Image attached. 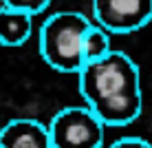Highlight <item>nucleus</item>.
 Here are the masks:
<instances>
[{"label": "nucleus", "mask_w": 152, "mask_h": 148, "mask_svg": "<svg viewBox=\"0 0 152 148\" xmlns=\"http://www.w3.org/2000/svg\"><path fill=\"white\" fill-rule=\"evenodd\" d=\"M80 95L86 108L104 124V128H121L141 115L139 66L124 51H110L106 57L88 62L77 73Z\"/></svg>", "instance_id": "1"}, {"label": "nucleus", "mask_w": 152, "mask_h": 148, "mask_svg": "<svg viewBox=\"0 0 152 148\" xmlns=\"http://www.w3.org/2000/svg\"><path fill=\"white\" fill-rule=\"evenodd\" d=\"M51 4V0H2V7L15 9V11H24L29 15L42 13Z\"/></svg>", "instance_id": "8"}, {"label": "nucleus", "mask_w": 152, "mask_h": 148, "mask_svg": "<svg viewBox=\"0 0 152 148\" xmlns=\"http://www.w3.org/2000/svg\"><path fill=\"white\" fill-rule=\"evenodd\" d=\"M33 33V15L2 7L0 9V44L22 46Z\"/></svg>", "instance_id": "6"}, {"label": "nucleus", "mask_w": 152, "mask_h": 148, "mask_svg": "<svg viewBox=\"0 0 152 148\" xmlns=\"http://www.w3.org/2000/svg\"><path fill=\"white\" fill-rule=\"evenodd\" d=\"M93 13L108 33H132L152 20V0H93Z\"/></svg>", "instance_id": "4"}, {"label": "nucleus", "mask_w": 152, "mask_h": 148, "mask_svg": "<svg viewBox=\"0 0 152 148\" xmlns=\"http://www.w3.org/2000/svg\"><path fill=\"white\" fill-rule=\"evenodd\" d=\"M91 20L80 11H57L40 27V55L57 73H80L82 42Z\"/></svg>", "instance_id": "2"}, {"label": "nucleus", "mask_w": 152, "mask_h": 148, "mask_svg": "<svg viewBox=\"0 0 152 148\" xmlns=\"http://www.w3.org/2000/svg\"><path fill=\"white\" fill-rule=\"evenodd\" d=\"M108 148H152L150 141H145L143 137H121V139L113 141Z\"/></svg>", "instance_id": "9"}, {"label": "nucleus", "mask_w": 152, "mask_h": 148, "mask_svg": "<svg viewBox=\"0 0 152 148\" xmlns=\"http://www.w3.org/2000/svg\"><path fill=\"white\" fill-rule=\"evenodd\" d=\"M0 148H51L49 130L35 119H11L0 128Z\"/></svg>", "instance_id": "5"}, {"label": "nucleus", "mask_w": 152, "mask_h": 148, "mask_svg": "<svg viewBox=\"0 0 152 148\" xmlns=\"http://www.w3.org/2000/svg\"><path fill=\"white\" fill-rule=\"evenodd\" d=\"M51 148H102L104 124L86 106H66L46 124Z\"/></svg>", "instance_id": "3"}, {"label": "nucleus", "mask_w": 152, "mask_h": 148, "mask_svg": "<svg viewBox=\"0 0 152 148\" xmlns=\"http://www.w3.org/2000/svg\"><path fill=\"white\" fill-rule=\"evenodd\" d=\"M113 51V42H110V33L104 31L97 24H88L86 33H84V42H82V57L84 64L95 62L106 57Z\"/></svg>", "instance_id": "7"}]
</instances>
